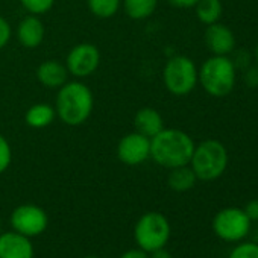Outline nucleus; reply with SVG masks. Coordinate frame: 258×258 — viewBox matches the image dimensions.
<instances>
[{"label":"nucleus","instance_id":"32","mask_svg":"<svg viewBox=\"0 0 258 258\" xmlns=\"http://www.w3.org/2000/svg\"><path fill=\"white\" fill-rule=\"evenodd\" d=\"M0 234H2V229H0Z\"/></svg>","mask_w":258,"mask_h":258},{"label":"nucleus","instance_id":"16","mask_svg":"<svg viewBox=\"0 0 258 258\" xmlns=\"http://www.w3.org/2000/svg\"><path fill=\"white\" fill-rule=\"evenodd\" d=\"M55 117H56L55 106H52L49 103H35L28 108V111L25 114V121L29 127L43 129V127H47L49 124H52Z\"/></svg>","mask_w":258,"mask_h":258},{"label":"nucleus","instance_id":"2","mask_svg":"<svg viewBox=\"0 0 258 258\" xmlns=\"http://www.w3.org/2000/svg\"><path fill=\"white\" fill-rule=\"evenodd\" d=\"M94 108V97L91 90L81 81H67L58 88L55 111L56 117L67 126L84 124Z\"/></svg>","mask_w":258,"mask_h":258},{"label":"nucleus","instance_id":"10","mask_svg":"<svg viewBox=\"0 0 258 258\" xmlns=\"http://www.w3.org/2000/svg\"><path fill=\"white\" fill-rule=\"evenodd\" d=\"M117 158L126 166H140L151 158V139L139 134L137 131L129 133L118 140Z\"/></svg>","mask_w":258,"mask_h":258},{"label":"nucleus","instance_id":"25","mask_svg":"<svg viewBox=\"0 0 258 258\" xmlns=\"http://www.w3.org/2000/svg\"><path fill=\"white\" fill-rule=\"evenodd\" d=\"M243 211L246 213V216L249 217L250 222L258 220V199L249 201V202L246 204V207L243 208Z\"/></svg>","mask_w":258,"mask_h":258},{"label":"nucleus","instance_id":"13","mask_svg":"<svg viewBox=\"0 0 258 258\" xmlns=\"http://www.w3.org/2000/svg\"><path fill=\"white\" fill-rule=\"evenodd\" d=\"M17 40L26 49H35L44 41V25L38 16H26L17 26Z\"/></svg>","mask_w":258,"mask_h":258},{"label":"nucleus","instance_id":"30","mask_svg":"<svg viewBox=\"0 0 258 258\" xmlns=\"http://www.w3.org/2000/svg\"><path fill=\"white\" fill-rule=\"evenodd\" d=\"M255 61H256V66H258V44L255 47Z\"/></svg>","mask_w":258,"mask_h":258},{"label":"nucleus","instance_id":"29","mask_svg":"<svg viewBox=\"0 0 258 258\" xmlns=\"http://www.w3.org/2000/svg\"><path fill=\"white\" fill-rule=\"evenodd\" d=\"M149 258H173V256H172V253L169 250H166L164 247H161V249H157V250L151 252L149 253Z\"/></svg>","mask_w":258,"mask_h":258},{"label":"nucleus","instance_id":"23","mask_svg":"<svg viewBox=\"0 0 258 258\" xmlns=\"http://www.w3.org/2000/svg\"><path fill=\"white\" fill-rule=\"evenodd\" d=\"M13 161V149L10 142L0 134V175L5 173Z\"/></svg>","mask_w":258,"mask_h":258},{"label":"nucleus","instance_id":"1","mask_svg":"<svg viewBox=\"0 0 258 258\" xmlns=\"http://www.w3.org/2000/svg\"><path fill=\"white\" fill-rule=\"evenodd\" d=\"M195 142L191 137L176 127H164L151 139V158L161 167L175 169L190 164Z\"/></svg>","mask_w":258,"mask_h":258},{"label":"nucleus","instance_id":"7","mask_svg":"<svg viewBox=\"0 0 258 258\" xmlns=\"http://www.w3.org/2000/svg\"><path fill=\"white\" fill-rule=\"evenodd\" d=\"M250 229V220L240 208H223L213 219V231L225 241H240Z\"/></svg>","mask_w":258,"mask_h":258},{"label":"nucleus","instance_id":"14","mask_svg":"<svg viewBox=\"0 0 258 258\" xmlns=\"http://www.w3.org/2000/svg\"><path fill=\"white\" fill-rule=\"evenodd\" d=\"M67 67L58 59H46L37 67V79L46 88L58 90L67 82Z\"/></svg>","mask_w":258,"mask_h":258},{"label":"nucleus","instance_id":"9","mask_svg":"<svg viewBox=\"0 0 258 258\" xmlns=\"http://www.w3.org/2000/svg\"><path fill=\"white\" fill-rule=\"evenodd\" d=\"M100 64V52L97 46L91 43H79L70 49L66 58V67L69 75L76 79L91 76Z\"/></svg>","mask_w":258,"mask_h":258},{"label":"nucleus","instance_id":"15","mask_svg":"<svg viewBox=\"0 0 258 258\" xmlns=\"http://www.w3.org/2000/svg\"><path fill=\"white\" fill-rule=\"evenodd\" d=\"M134 127L139 134H142L148 139H152L164 129V120L155 108L145 106L136 112Z\"/></svg>","mask_w":258,"mask_h":258},{"label":"nucleus","instance_id":"20","mask_svg":"<svg viewBox=\"0 0 258 258\" xmlns=\"http://www.w3.org/2000/svg\"><path fill=\"white\" fill-rule=\"evenodd\" d=\"M87 7L94 17L111 19L118 13L121 0H87Z\"/></svg>","mask_w":258,"mask_h":258},{"label":"nucleus","instance_id":"3","mask_svg":"<svg viewBox=\"0 0 258 258\" xmlns=\"http://www.w3.org/2000/svg\"><path fill=\"white\" fill-rule=\"evenodd\" d=\"M198 82L210 96L225 97L235 84V64L228 56L213 55L198 70Z\"/></svg>","mask_w":258,"mask_h":258},{"label":"nucleus","instance_id":"18","mask_svg":"<svg viewBox=\"0 0 258 258\" xmlns=\"http://www.w3.org/2000/svg\"><path fill=\"white\" fill-rule=\"evenodd\" d=\"M124 14L133 20H146L149 19L157 7L158 0H123L121 2Z\"/></svg>","mask_w":258,"mask_h":258},{"label":"nucleus","instance_id":"6","mask_svg":"<svg viewBox=\"0 0 258 258\" xmlns=\"http://www.w3.org/2000/svg\"><path fill=\"white\" fill-rule=\"evenodd\" d=\"M163 81L169 93L185 96L191 93L198 84V69L188 56L176 55L166 62Z\"/></svg>","mask_w":258,"mask_h":258},{"label":"nucleus","instance_id":"11","mask_svg":"<svg viewBox=\"0 0 258 258\" xmlns=\"http://www.w3.org/2000/svg\"><path fill=\"white\" fill-rule=\"evenodd\" d=\"M35 250L29 237L7 231L0 234V258H34Z\"/></svg>","mask_w":258,"mask_h":258},{"label":"nucleus","instance_id":"28","mask_svg":"<svg viewBox=\"0 0 258 258\" xmlns=\"http://www.w3.org/2000/svg\"><path fill=\"white\" fill-rule=\"evenodd\" d=\"M167 2L176 8H195L199 0H167Z\"/></svg>","mask_w":258,"mask_h":258},{"label":"nucleus","instance_id":"31","mask_svg":"<svg viewBox=\"0 0 258 258\" xmlns=\"http://www.w3.org/2000/svg\"><path fill=\"white\" fill-rule=\"evenodd\" d=\"M82 258H100V256H94V255H88V256H82Z\"/></svg>","mask_w":258,"mask_h":258},{"label":"nucleus","instance_id":"5","mask_svg":"<svg viewBox=\"0 0 258 258\" xmlns=\"http://www.w3.org/2000/svg\"><path fill=\"white\" fill-rule=\"evenodd\" d=\"M170 223L167 217L158 211L145 213L136 223L134 228V238L137 246L151 253L157 249L166 247L170 238Z\"/></svg>","mask_w":258,"mask_h":258},{"label":"nucleus","instance_id":"22","mask_svg":"<svg viewBox=\"0 0 258 258\" xmlns=\"http://www.w3.org/2000/svg\"><path fill=\"white\" fill-rule=\"evenodd\" d=\"M228 258H258V243L244 241L237 244Z\"/></svg>","mask_w":258,"mask_h":258},{"label":"nucleus","instance_id":"24","mask_svg":"<svg viewBox=\"0 0 258 258\" xmlns=\"http://www.w3.org/2000/svg\"><path fill=\"white\" fill-rule=\"evenodd\" d=\"M13 37V28L10 22L4 17H0V49H4Z\"/></svg>","mask_w":258,"mask_h":258},{"label":"nucleus","instance_id":"27","mask_svg":"<svg viewBox=\"0 0 258 258\" xmlns=\"http://www.w3.org/2000/svg\"><path fill=\"white\" fill-rule=\"evenodd\" d=\"M246 84L249 87H253V88L258 87V66L247 70V73H246Z\"/></svg>","mask_w":258,"mask_h":258},{"label":"nucleus","instance_id":"21","mask_svg":"<svg viewBox=\"0 0 258 258\" xmlns=\"http://www.w3.org/2000/svg\"><path fill=\"white\" fill-rule=\"evenodd\" d=\"M20 4L29 14L43 16L53 8L55 0H20Z\"/></svg>","mask_w":258,"mask_h":258},{"label":"nucleus","instance_id":"26","mask_svg":"<svg viewBox=\"0 0 258 258\" xmlns=\"http://www.w3.org/2000/svg\"><path fill=\"white\" fill-rule=\"evenodd\" d=\"M118 258H149V253L142 250L140 247H137V249H129V250L123 252Z\"/></svg>","mask_w":258,"mask_h":258},{"label":"nucleus","instance_id":"8","mask_svg":"<svg viewBox=\"0 0 258 258\" xmlns=\"http://www.w3.org/2000/svg\"><path fill=\"white\" fill-rule=\"evenodd\" d=\"M13 231L20 232L29 238L41 235L49 226L47 213L34 204H23L14 208L10 217Z\"/></svg>","mask_w":258,"mask_h":258},{"label":"nucleus","instance_id":"12","mask_svg":"<svg viewBox=\"0 0 258 258\" xmlns=\"http://www.w3.org/2000/svg\"><path fill=\"white\" fill-rule=\"evenodd\" d=\"M205 44L213 55L228 56L235 47V37L228 26L217 22L207 26Z\"/></svg>","mask_w":258,"mask_h":258},{"label":"nucleus","instance_id":"19","mask_svg":"<svg viewBox=\"0 0 258 258\" xmlns=\"http://www.w3.org/2000/svg\"><path fill=\"white\" fill-rule=\"evenodd\" d=\"M195 8L198 20L207 26L217 23L223 11L220 0H199Z\"/></svg>","mask_w":258,"mask_h":258},{"label":"nucleus","instance_id":"17","mask_svg":"<svg viewBox=\"0 0 258 258\" xmlns=\"http://www.w3.org/2000/svg\"><path fill=\"white\" fill-rule=\"evenodd\" d=\"M198 178L195 175V172L191 170V167L187 166H181V167H175L170 169V173L167 176V184L173 191L178 193H184L188 191L195 187Z\"/></svg>","mask_w":258,"mask_h":258},{"label":"nucleus","instance_id":"4","mask_svg":"<svg viewBox=\"0 0 258 258\" xmlns=\"http://www.w3.org/2000/svg\"><path fill=\"white\" fill-rule=\"evenodd\" d=\"M190 167L201 181H214L228 167V151L217 140H205L195 146Z\"/></svg>","mask_w":258,"mask_h":258}]
</instances>
